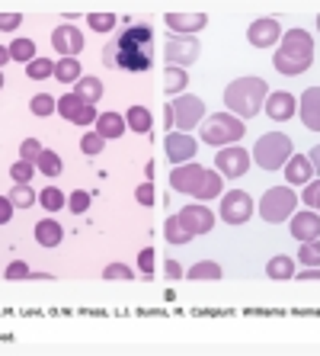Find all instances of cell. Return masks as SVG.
<instances>
[{"instance_id": "6da1fadb", "label": "cell", "mask_w": 320, "mask_h": 356, "mask_svg": "<svg viewBox=\"0 0 320 356\" xmlns=\"http://www.w3.org/2000/svg\"><path fill=\"white\" fill-rule=\"evenodd\" d=\"M103 65L119 71H148L154 65V29L144 23L119 29L103 49Z\"/></svg>"}, {"instance_id": "7a4b0ae2", "label": "cell", "mask_w": 320, "mask_h": 356, "mask_svg": "<svg viewBox=\"0 0 320 356\" xmlns=\"http://www.w3.org/2000/svg\"><path fill=\"white\" fill-rule=\"evenodd\" d=\"M272 65L285 77L304 74V71L314 65V39L304 33V29H288L279 51H276V58H272Z\"/></svg>"}, {"instance_id": "3957f363", "label": "cell", "mask_w": 320, "mask_h": 356, "mask_svg": "<svg viewBox=\"0 0 320 356\" xmlns=\"http://www.w3.org/2000/svg\"><path fill=\"white\" fill-rule=\"evenodd\" d=\"M266 97H269V83L263 77H237L224 90V103L237 119H253L263 109Z\"/></svg>"}, {"instance_id": "277c9868", "label": "cell", "mask_w": 320, "mask_h": 356, "mask_svg": "<svg viewBox=\"0 0 320 356\" xmlns=\"http://www.w3.org/2000/svg\"><path fill=\"white\" fill-rule=\"evenodd\" d=\"M250 154L263 170H282L288 164V154H292V138L285 132H266L256 138Z\"/></svg>"}, {"instance_id": "5b68a950", "label": "cell", "mask_w": 320, "mask_h": 356, "mask_svg": "<svg viewBox=\"0 0 320 356\" xmlns=\"http://www.w3.org/2000/svg\"><path fill=\"white\" fill-rule=\"evenodd\" d=\"M246 135L244 119H237L234 113H212V119H205V125L199 129V138L205 145H234Z\"/></svg>"}, {"instance_id": "8992f818", "label": "cell", "mask_w": 320, "mask_h": 356, "mask_svg": "<svg viewBox=\"0 0 320 356\" xmlns=\"http://www.w3.org/2000/svg\"><path fill=\"white\" fill-rule=\"evenodd\" d=\"M295 206H298V196L292 186H272L260 199V216H263V222L279 225L288 216H295Z\"/></svg>"}, {"instance_id": "52a82bcc", "label": "cell", "mask_w": 320, "mask_h": 356, "mask_svg": "<svg viewBox=\"0 0 320 356\" xmlns=\"http://www.w3.org/2000/svg\"><path fill=\"white\" fill-rule=\"evenodd\" d=\"M173 109V129H183L189 135V129H196L205 116V103L196 97V93H180V97L170 103Z\"/></svg>"}, {"instance_id": "ba28073f", "label": "cell", "mask_w": 320, "mask_h": 356, "mask_svg": "<svg viewBox=\"0 0 320 356\" xmlns=\"http://www.w3.org/2000/svg\"><path fill=\"white\" fill-rule=\"evenodd\" d=\"M199 58V42L192 35H170L164 42V61L167 67H183L186 71Z\"/></svg>"}, {"instance_id": "9c48e42d", "label": "cell", "mask_w": 320, "mask_h": 356, "mask_svg": "<svg viewBox=\"0 0 320 356\" xmlns=\"http://www.w3.org/2000/svg\"><path fill=\"white\" fill-rule=\"evenodd\" d=\"M214 167H218V174L228 177V180H237L250 170V151L240 148V145H228L214 154Z\"/></svg>"}, {"instance_id": "30bf717a", "label": "cell", "mask_w": 320, "mask_h": 356, "mask_svg": "<svg viewBox=\"0 0 320 356\" xmlns=\"http://www.w3.org/2000/svg\"><path fill=\"white\" fill-rule=\"evenodd\" d=\"M250 216H253V199H250V193L244 190H230L224 193L221 199V218L228 225H244L250 222Z\"/></svg>"}, {"instance_id": "8fae6325", "label": "cell", "mask_w": 320, "mask_h": 356, "mask_svg": "<svg viewBox=\"0 0 320 356\" xmlns=\"http://www.w3.org/2000/svg\"><path fill=\"white\" fill-rule=\"evenodd\" d=\"M202 180H205V167H199V164H180V167H173V174H170V186L176 193H189V196H199V190H202Z\"/></svg>"}, {"instance_id": "7c38bea8", "label": "cell", "mask_w": 320, "mask_h": 356, "mask_svg": "<svg viewBox=\"0 0 320 356\" xmlns=\"http://www.w3.org/2000/svg\"><path fill=\"white\" fill-rule=\"evenodd\" d=\"M164 151H167V158L180 167V164H189V161L196 158L199 141L192 138V135H186V132H170L164 138Z\"/></svg>"}, {"instance_id": "4fadbf2b", "label": "cell", "mask_w": 320, "mask_h": 356, "mask_svg": "<svg viewBox=\"0 0 320 356\" xmlns=\"http://www.w3.org/2000/svg\"><path fill=\"white\" fill-rule=\"evenodd\" d=\"M279 35H282V26L276 17L253 19V26L246 29V39H250V45H256V49H272V45L279 42Z\"/></svg>"}, {"instance_id": "5bb4252c", "label": "cell", "mask_w": 320, "mask_h": 356, "mask_svg": "<svg viewBox=\"0 0 320 356\" xmlns=\"http://www.w3.org/2000/svg\"><path fill=\"white\" fill-rule=\"evenodd\" d=\"M51 49L67 55V58H74L77 51H83V33L77 26H55V33H51Z\"/></svg>"}, {"instance_id": "9a60e30c", "label": "cell", "mask_w": 320, "mask_h": 356, "mask_svg": "<svg viewBox=\"0 0 320 356\" xmlns=\"http://www.w3.org/2000/svg\"><path fill=\"white\" fill-rule=\"evenodd\" d=\"M295 113H298V99L288 90H276L266 97V116H269L272 122H288Z\"/></svg>"}, {"instance_id": "2e32d148", "label": "cell", "mask_w": 320, "mask_h": 356, "mask_svg": "<svg viewBox=\"0 0 320 356\" xmlns=\"http://www.w3.org/2000/svg\"><path fill=\"white\" fill-rule=\"evenodd\" d=\"M180 222L186 225V232H192V234H205L214 228V216L208 206H183Z\"/></svg>"}, {"instance_id": "e0dca14e", "label": "cell", "mask_w": 320, "mask_h": 356, "mask_svg": "<svg viewBox=\"0 0 320 356\" xmlns=\"http://www.w3.org/2000/svg\"><path fill=\"white\" fill-rule=\"evenodd\" d=\"M298 113H301L304 129L320 132V87H308L298 99Z\"/></svg>"}, {"instance_id": "ac0fdd59", "label": "cell", "mask_w": 320, "mask_h": 356, "mask_svg": "<svg viewBox=\"0 0 320 356\" xmlns=\"http://www.w3.org/2000/svg\"><path fill=\"white\" fill-rule=\"evenodd\" d=\"M288 232H292V238H298V241L320 238V212H314V209H308V212H295V216H292V225H288Z\"/></svg>"}, {"instance_id": "d6986e66", "label": "cell", "mask_w": 320, "mask_h": 356, "mask_svg": "<svg viewBox=\"0 0 320 356\" xmlns=\"http://www.w3.org/2000/svg\"><path fill=\"white\" fill-rule=\"evenodd\" d=\"M164 23L173 29V35H192L202 26H208V17L205 13H167Z\"/></svg>"}, {"instance_id": "ffe728a7", "label": "cell", "mask_w": 320, "mask_h": 356, "mask_svg": "<svg viewBox=\"0 0 320 356\" xmlns=\"http://www.w3.org/2000/svg\"><path fill=\"white\" fill-rule=\"evenodd\" d=\"M285 180L288 183H298V186H308V183L314 180V167L311 161H308V154H295V158H288L285 164Z\"/></svg>"}, {"instance_id": "44dd1931", "label": "cell", "mask_w": 320, "mask_h": 356, "mask_svg": "<svg viewBox=\"0 0 320 356\" xmlns=\"http://www.w3.org/2000/svg\"><path fill=\"white\" fill-rule=\"evenodd\" d=\"M61 238H65V228H61L55 218H42V222L35 225V241H39L42 248H58Z\"/></svg>"}, {"instance_id": "7402d4cb", "label": "cell", "mask_w": 320, "mask_h": 356, "mask_svg": "<svg viewBox=\"0 0 320 356\" xmlns=\"http://www.w3.org/2000/svg\"><path fill=\"white\" fill-rule=\"evenodd\" d=\"M125 116H119V113H103V116H96V132L103 135V138H122L125 135Z\"/></svg>"}, {"instance_id": "603a6c76", "label": "cell", "mask_w": 320, "mask_h": 356, "mask_svg": "<svg viewBox=\"0 0 320 356\" xmlns=\"http://www.w3.org/2000/svg\"><path fill=\"white\" fill-rule=\"evenodd\" d=\"M74 97H81L83 103H90V106H93V103L103 97V83H99L96 77H87V74H83L81 81L74 83Z\"/></svg>"}, {"instance_id": "cb8c5ba5", "label": "cell", "mask_w": 320, "mask_h": 356, "mask_svg": "<svg viewBox=\"0 0 320 356\" xmlns=\"http://www.w3.org/2000/svg\"><path fill=\"white\" fill-rule=\"evenodd\" d=\"M125 125H128V129H135L138 135H144V132H151V129H154V119H151V113L144 106H132L128 113H125Z\"/></svg>"}, {"instance_id": "d4e9b609", "label": "cell", "mask_w": 320, "mask_h": 356, "mask_svg": "<svg viewBox=\"0 0 320 356\" xmlns=\"http://www.w3.org/2000/svg\"><path fill=\"white\" fill-rule=\"evenodd\" d=\"M164 234H167V241H170V244H189V241L196 238L192 232H186V225L180 222V216L167 218V222H164Z\"/></svg>"}, {"instance_id": "484cf974", "label": "cell", "mask_w": 320, "mask_h": 356, "mask_svg": "<svg viewBox=\"0 0 320 356\" xmlns=\"http://www.w3.org/2000/svg\"><path fill=\"white\" fill-rule=\"evenodd\" d=\"M266 276H269V280H292V276H295V264H292V257H285V254L272 257L269 264H266Z\"/></svg>"}, {"instance_id": "4316f807", "label": "cell", "mask_w": 320, "mask_h": 356, "mask_svg": "<svg viewBox=\"0 0 320 356\" xmlns=\"http://www.w3.org/2000/svg\"><path fill=\"white\" fill-rule=\"evenodd\" d=\"M55 77H58V81H65V83H77L83 77L81 61H77V58H61L55 65Z\"/></svg>"}, {"instance_id": "83f0119b", "label": "cell", "mask_w": 320, "mask_h": 356, "mask_svg": "<svg viewBox=\"0 0 320 356\" xmlns=\"http://www.w3.org/2000/svg\"><path fill=\"white\" fill-rule=\"evenodd\" d=\"M87 106L81 97H74V93H65V97L58 99V116H65L67 122H74L77 116H81V109Z\"/></svg>"}, {"instance_id": "f1b7e54d", "label": "cell", "mask_w": 320, "mask_h": 356, "mask_svg": "<svg viewBox=\"0 0 320 356\" xmlns=\"http://www.w3.org/2000/svg\"><path fill=\"white\" fill-rule=\"evenodd\" d=\"M160 77H164V90L167 93H183L186 90V83H189V74L183 71V67H167Z\"/></svg>"}, {"instance_id": "f546056e", "label": "cell", "mask_w": 320, "mask_h": 356, "mask_svg": "<svg viewBox=\"0 0 320 356\" xmlns=\"http://www.w3.org/2000/svg\"><path fill=\"white\" fill-rule=\"evenodd\" d=\"M10 202H13V209H33V202H39V193H33L26 183H17L13 190H10Z\"/></svg>"}, {"instance_id": "4dcf8cb0", "label": "cell", "mask_w": 320, "mask_h": 356, "mask_svg": "<svg viewBox=\"0 0 320 356\" xmlns=\"http://www.w3.org/2000/svg\"><path fill=\"white\" fill-rule=\"evenodd\" d=\"M39 206L42 209H49V212H58V209H65L67 206V196L58 186H45V190L39 193Z\"/></svg>"}, {"instance_id": "1f68e13d", "label": "cell", "mask_w": 320, "mask_h": 356, "mask_svg": "<svg viewBox=\"0 0 320 356\" xmlns=\"http://www.w3.org/2000/svg\"><path fill=\"white\" fill-rule=\"evenodd\" d=\"M10 58H13V61H23V65L35 61V42L33 39H17L13 45H10Z\"/></svg>"}, {"instance_id": "d6a6232c", "label": "cell", "mask_w": 320, "mask_h": 356, "mask_svg": "<svg viewBox=\"0 0 320 356\" xmlns=\"http://www.w3.org/2000/svg\"><path fill=\"white\" fill-rule=\"evenodd\" d=\"M35 167H39L45 177H58L61 170H65V164H61V158H58V151H42L39 161H35Z\"/></svg>"}, {"instance_id": "836d02e7", "label": "cell", "mask_w": 320, "mask_h": 356, "mask_svg": "<svg viewBox=\"0 0 320 356\" xmlns=\"http://www.w3.org/2000/svg\"><path fill=\"white\" fill-rule=\"evenodd\" d=\"M186 276H189V280H221V266L212 264V260H202V264L189 266Z\"/></svg>"}, {"instance_id": "e575fe53", "label": "cell", "mask_w": 320, "mask_h": 356, "mask_svg": "<svg viewBox=\"0 0 320 356\" xmlns=\"http://www.w3.org/2000/svg\"><path fill=\"white\" fill-rule=\"evenodd\" d=\"M26 77L33 81H45V77H55V61L51 58H35L26 65Z\"/></svg>"}, {"instance_id": "d590c367", "label": "cell", "mask_w": 320, "mask_h": 356, "mask_svg": "<svg viewBox=\"0 0 320 356\" xmlns=\"http://www.w3.org/2000/svg\"><path fill=\"white\" fill-rule=\"evenodd\" d=\"M224 190V180L214 170H205V180H202V190H199L196 199H214V196H221Z\"/></svg>"}, {"instance_id": "8d00e7d4", "label": "cell", "mask_w": 320, "mask_h": 356, "mask_svg": "<svg viewBox=\"0 0 320 356\" xmlns=\"http://www.w3.org/2000/svg\"><path fill=\"white\" fill-rule=\"evenodd\" d=\"M298 257H301L308 266H320V238L301 241V250H298Z\"/></svg>"}, {"instance_id": "74e56055", "label": "cell", "mask_w": 320, "mask_h": 356, "mask_svg": "<svg viewBox=\"0 0 320 356\" xmlns=\"http://www.w3.org/2000/svg\"><path fill=\"white\" fill-rule=\"evenodd\" d=\"M29 109H33V116H51L58 109V99H51L49 93H39V97H33Z\"/></svg>"}, {"instance_id": "f35d334b", "label": "cell", "mask_w": 320, "mask_h": 356, "mask_svg": "<svg viewBox=\"0 0 320 356\" xmlns=\"http://www.w3.org/2000/svg\"><path fill=\"white\" fill-rule=\"evenodd\" d=\"M103 145H106V138H103L99 132H87L81 138V151L83 154H90V158L93 154H103Z\"/></svg>"}, {"instance_id": "ab89813d", "label": "cell", "mask_w": 320, "mask_h": 356, "mask_svg": "<svg viewBox=\"0 0 320 356\" xmlns=\"http://www.w3.org/2000/svg\"><path fill=\"white\" fill-rule=\"evenodd\" d=\"M87 23H90L96 33H112L115 17L112 13H87Z\"/></svg>"}, {"instance_id": "60d3db41", "label": "cell", "mask_w": 320, "mask_h": 356, "mask_svg": "<svg viewBox=\"0 0 320 356\" xmlns=\"http://www.w3.org/2000/svg\"><path fill=\"white\" fill-rule=\"evenodd\" d=\"M103 280H135V270L125 264H109L103 270Z\"/></svg>"}, {"instance_id": "b9f144b4", "label": "cell", "mask_w": 320, "mask_h": 356, "mask_svg": "<svg viewBox=\"0 0 320 356\" xmlns=\"http://www.w3.org/2000/svg\"><path fill=\"white\" fill-rule=\"evenodd\" d=\"M42 145L35 138H26L23 145H19V161H29V164H33V161H39V154H42Z\"/></svg>"}, {"instance_id": "7bdbcfd3", "label": "cell", "mask_w": 320, "mask_h": 356, "mask_svg": "<svg viewBox=\"0 0 320 356\" xmlns=\"http://www.w3.org/2000/svg\"><path fill=\"white\" fill-rule=\"evenodd\" d=\"M87 206H90V196H87L83 190H74L71 196H67V209H71V212H77V216H83V212H87Z\"/></svg>"}, {"instance_id": "ee69618b", "label": "cell", "mask_w": 320, "mask_h": 356, "mask_svg": "<svg viewBox=\"0 0 320 356\" xmlns=\"http://www.w3.org/2000/svg\"><path fill=\"white\" fill-rule=\"evenodd\" d=\"M10 177L17 183H29L33 180V164H29V161H17V164L10 167Z\"/></svg>"}, {"instance_id": "f6af8a7d", "label": "cell", "mask_w": 320, "mask_h": 356, "mask_svg": "<svg viewBox=\"0 0 320 356\" xmlns=\"http://www.w3.org/2000/svg\"><path fill=\"white\" fill-rule=\"evenodd\" d=\"M301 199H304V206H314L320 212V180L308 183V186H304V193H301Z\"/></svg>"}, {"instance_id": "bcb514c9", "label": "cell", "mask_w": 320, "mask_h": 356, "mask_svg": "<svg viewBox=\"0 0 320 356\" xmlns=\"http://www.w3.org/2000/svg\"><path fill=\"white\" fill-rule=\"evenodd\" d=\"M7 280H33V270L23 264V260H13L7 266Z\"/></svg>"}, {"instance_id": "7dc6e473", "label": "cell", "mask_w": 320, "mask_h": 356, "mask_svg": "<svg viewBox=\"0 0 320 356\" xmlns=\"http://www.w3.org/2000/svg\"><path fill=\"white\" fill-rule=\"evenodd\" d=\"M135 199H138L141 206H154V183H151V180L141 183L138 190H135Z\"/></svg>"}, {"instance_id": "c3c4849f", "label": "cell", "mask_w": 320, "mask_h": 356, "mask_svg": "<svg viewBox=\"0 0 320 356\" xmlns=\"http://www.w3.org/2000/svg\"><path fill=\"white\" fill-rule=\"evenodd\" d=\"M154 257H157V254H154L151 248H144V250L138 254V266H141V273H144V276L154 273Z\"/></svg>"}, {"instance_id": "681fc988", "label": "cell", "mask_w": 320, "mask_h": 356, "mask_svg": "<svg viewBox=\"0 0 320 356\" xmlns=\"http://www.w3.org/2000/svg\"><path fill=\"white\" fill-rule=\"evenodd\" d=\"M19 23H23L19 13H0V33H13Z\"/></svg>"}, {"instance_id": "f907efd6", "label": "cell", "mask_w": 320, "mask_h": 356, "mask_svg": "<svg viewBox=\"0 0 320 356\" xmlns=\"http://www.w3.org/2000/svg\"><path fill=\"white\" fill-rule=\"evenodd\" d=\"M90 122H96V109H93L90 103H87V106L81 109V116L74 119V125H90Z\"/></svg>"}, {"instance_id": "816d5d0a", "label": "cell", "mask_w": 320, "mask_h": 356, "mask_svg": "<svg viewBox=\"0 0 320 356\" xmlns=\"http://www.w3.org/2000/svg\"><path fill=\"white\" fill-rule=\"evenodd\" d=\"M13 218V202L7 196H0V225H7Z\"/></svg>"}, {"instance_id": "f5cc1de1", "label": "cell", "mask_w": 320, "mask_h": 356, "mask_svg": "<svg viewBox=\"0 0 320 356\" xmlns=\"http://www.w3.org/2000/svg\"><path fill=\"white\" fill-rule=\"evenodd\" d=\"M167 276H170V280H183L186 273H183V266L176 264V260H167Z\"/></svg>"}, {"instance_id": "db71d44e", "label": "cell", "mask_w": 320, "mask_h": 356, "mask_svg": "<svg viewBox=\"0 0 320 356\" xmlns=\"http://www.w3.org/2000/svg\"><path fill=\"white\" fill-rule=\"evenodd\" d=\"M301 280L304 282H320V266H308V270L301 273Z\"/></svg>"}, {"instance_id": "11a10c76", "label": "cell", "mask_w": 320, "mask_h": 356, "mask_svg": "<svg viewBox=\"0 0 320 356\" xmlns=\"http://www.w3.org/2000/svg\"><path fill=\"white\" fill-rule=\"evenodd\" d=\"M308 161H311V167H314V170H317V174H320V145L311 151V158H308Z\"/></svg>"}, {"instance_id": "9f6ffc18", "label": "cell", "mask_w": 320, "mask_h": 356, "mask_svg": "<svg viewBox=\"0 0 320 356\" xmlns=\"http://www.w3.org/2000/svg\"><path fill=\"white\" fill-rule=\"evenodd\" d=\"M164 129H173V109L164 106Z\"/></svg>"}, {"instance_id": "6f0895ef", "label": "cell", "mask_w": 320, "mask_h": 356, "mask_svg": "<svg viewBox=\"0 0 320 356\" xmlns=\"http://www.w3.org/2000/svg\"><path fill=\"white\" fill-rule=\"evenodd\" d=\"M7 58H10V49H3V45H0V65H7Z\"/></svg>"}, {"instance_id": "680465c9", "label": "cell", "mask_w": 320, "mask_h": 356, "mask_svg": "<svg viewBox=\"0 0 320 356\" xmlns=\"http://www.w3.org/2000/svg\"><path fill=\"white\" fill-rule=\"evenodd\" d=\"M317 33H320V17H317Z\"/></svg>"}, {"instance_id": "91938a15", "label": "cell", "mask_w": 320, "mask_h": 356, "mask_svg": "<svg viewBox=\"0 0 320 356\" xmlns=\"http://www.w3.org/2000/svg\"><path fill=\"white\" fill-rule=\"evenodd\" d=\"M0 87H3V74H0Z\"/></svg>"}]
</instances>
